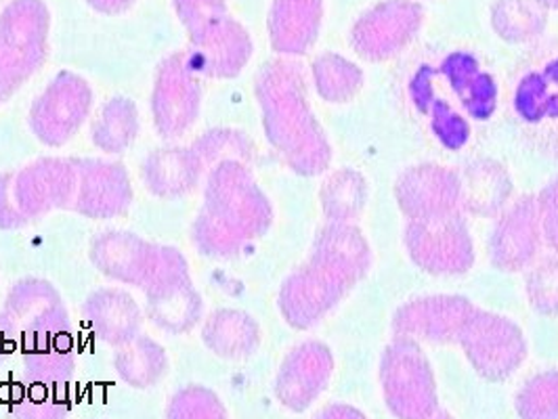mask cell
I'll return each instance as SVG.
<instances>
[{"label": "cell", "instance_id": "6da1fadb", "mask_svg": "<svg viewBox=\"0 0 558 419\" xmlns=\"http://www.w3.org/2000/svg\"><path fill=\"white\" fill-rule=\"evenodd\" d=\"M254 93L263 110L267 140L301 176H319L332 162V147L311 112L307 70L296 59H274L256 76Z\"/></svg>", "mask_w": 558, "mask_h": 419}, {"label": "cell", "instance_id": "7a4b0ae2", "mask_svg": "<svg viewBox=\"0 0 558 419\" xmlns=\"http://www.w3.org/2000/svg\"><path fill=\"white\" fill-rule=\"evenodd\" d=\"M274 208L242 162H221L210 170L204 212L194 224L197 250L210 258H233L269 231Z\"/></svg>", "mask_w": 558, "mask_h": 419}, {"label": "cell", "instance_id": "3957f363", "mask_svg": "<svg viewBox=\"0 0 558 419\" xmlns=\"http://www.w3.org/2000/svg\"><path fill=\"white\" fill-rule=\"evenodd\" d=\"M357 267L328 251L311 250L307 264L281 283L278 305L294 330H311L365 278Z\"/></svg>", "mask_w": 558, "mask_h": 419}, {"label": "cell", "instance_id": "277c9868", "mask_svg": "<svg viewBox=\"0 0 558 419\" xmlns=\"http://www.w3.org/2000/svg\"><path fill=\"white\" fill-rule=\"evenodd\" d=\"M51 13L45 0H11L0 13V93L17 90L49 56Z\"/></svg>", "mask_w": 558, "mask_h": 419}, {"label": "cell", "instance_id": "5b68a950", "mask_svg": "<svg viewBox=\"0 0 558 419\" xmlns=\"http://www.w3.org/2000/svg\"><path fill=\"white\" fill-rule=\"evenodd\" d=\"M383 396L397 419H428L439 411L435 371L418 342L395 335L380 359Z\"/></svg>", "mask_w": 558, "mask_h": 419}, {"label": "cell", "instance_id": "8992f818", "mask_svg": "<svg viewBox=\"0 0 558 419\" xmlns=\"http://www.w3.org/2000/svg\"><path fill=\"white\" fill-rule=\"evenodd\" d=\"M403 244L414 264L435 278H458L475 264V244L462 210L433 221H410Z\"/></svg>", "mask_w": 558, "mask_h": 419}, {"label": "cell", "instance_id": "52a82bcc", "mask_svg": "<svg viewBox=\"0 0 558 419\" xmlns=\"http://www.w3.org/2000/svg\"><path fill=\"white\" fill-rule=\"evenodd\" d=\"M458 344L469 363L487 382H504L527 357V342L521 328L508 317L475 308Z\"/></svg>", "mask_w": 558, "mask_h": 419}, {"label": "cell", "instance_id": "ba28073f", "mask_svg": "<svg viewBox=\"0 0 558 419\" xmlns=\"http://www.w3.org/2000/svg\"><path fill=\"white\" fill-rule=\"evenodd\" d=\"M143 289L149 319L160 330L185 334L196 328L204 303L192 283L187 260L181 251L162 246L158 267Z\"/></svg>", "mask_w": 558, "mask_h": 419}, {"label": "cell", "instance_id": "9c48e42d", "mask_svg": "<svg viewBox=\"0 0 558 419\" xmlns=\"http://www.w3.org/2000/svg\"><path fill=\"white\" fill-rule=\"evenodd\" d=\"M424 24V9L416 0H383L357 17L351 28V49L380 63L399 56Z\"/></svg>", "mask_w": 558, "mask_h": 419}, {"label": "cell", "instance_id": "30bf717a", "mask_svg": "<svg viewBox=\"0 0 558 419\" xmlns=\"http://www.w3.org/2000/svg\"><path fill=\"white\" fill-rule=\"evenodd\" d=\"M202 106V84L185 49L170 53L158 65L151 110L158 133L165 139H177L187 133Z\"/></svg>", "mask_w": 558, "mask_h": 419}, {"label": "cell", "instance_id": "8fae6325", "mask_svg": "<svg viewBox=\"0 0 558 419\" xmlns=\"http://www.w3.org/2000/svg\"><path fill=\"white\" fill-rule=\"evenodd\" d=\"M93 106V90L84 78L59 72L29 110V126L45 145L59 147L83 126Z\"/></svg>", "mask_w": 558, "mask_h": 419}, {"label": "cell", "instance_id": "7c38bea8", "mask_svg": "<svg viewBox=\"0 0 558 419\" xmlns=\"http://www.w3.org/2000/svg\"><path fill=\"white\" fill-rule=\"evenodd\" d=\"M395 197L410 221H433L460 212L462 181L451 168L418 164L401 172Z\"/></svg>", "mask_w": 558, "mask_h": 419}, {"label": "cell", "instance_id": "4fadbf2b", "mask_svg": "<svg viewBox=\"0 0 558 419\" xmlns=\"http://www.w3.org/2000/svg\"><path fill=\"white\" fill-rule=\"evenodd\" d=\"M254 51L246 28L223 15L208 26L190 34L185 49L192 67L199 78H235L248 63Z\"/></svg>", "mask_w": 558, "mask_h": 419}, {"label": "cell", "instance_id": "5bb4252c", "mask_svg": "<svg viewBox=\"0 0 558 419\" xmlns=\"http://www.w3.org/2000/svg\"><path fill=\"white\" fill-rule=\"evenodd\" d=\"M475 305L464 296H424L397 308L392 317L395 335L424 340L430 344H456L473 315Z\"/></svg>", "mask_w": 558, "mask_h": 419}, {"label": "cell", "instance_id": "9a60e30c", "mask_svg": "<svg viewBox=\"0 0 558 419\" xmlns=\"http://www.w3.org/2000/svg\"><path fill=\"white\" fill-rule=\"evenodd\" d=\"M335 371L332 350L317 340L294 346L279 367L276 380L278 400L290 411L301 414L328 389Z\"/></svg>", "mask_w": 558, "mask_h": 419}, {"label": "cell", "instance_id": "2e32d148", "mask_svg": "<svg viewBox=\"0 0 558 419\" xmlns=\"http://www.w3.org/2000/svg\"><path fill=\"white\" fill-rule=\"evenodd\" d=\"M542 224L535 196L517 199L492 231L489 260L504 273H519L535 262L542 248Z\"/></svg>", "mask_w": 558, "mask_h": 419}, {"label": "cell", "instance_id": "e0dca14e", "mask_svg": "<svg viewBox=\"0 0 558 419\" xmlns=\"http://www.w3.org/2000/svg\"><path fill=\"white\" fill-rule=\"evenodd\" d=\"M78 174L72 208L88 219H113L126 214L133 187L126 168L110 160H72Z\"/></svg>", "mask_w": 558, "mask_h": 419}, {"label": "cell", "instance_id": "ac0fdd59", "mask_svg": "<svg viewBox=\"0 0 558 419\" xmlns=\"http://www.w3.org/2000/svg\"><path fill=\"white\" fill-rule=\"evenodd\" d=\"M76 185L78 174L72 162L43 158L15 174L17 206L28 219L68 208L76 196Z\"/></svg>", "mask_w": 558, "mask_h": 419}, {"label": "cell", "instance_id": "d6986e66", "mask_svg": "<svg viewBox=\"0 0 558 419\" xmlns=\"http://www.w3.org/2000/svg\"><path fill=\"white\" fill-rule=\"evenodd\" d=\"M160 248L124 231H108L93 239V264L110 280L145 287L160 260Z\"/></svg>", "mask_w": 558, "mask_h": 419}, {"label": "cell", "instance_id": "ffe728a7", "mask_svg": "<svg viewBox=\"0 0 558 419\" xmlns=\"http://www.w3.org/2000/svg\"><path fill=\"white\" fill-rule=\"evenodd\" d=\"M20 344L24 348V373L29 384L65 386L76 361L70 321L28 335Z\"/></svg>", "mask_w": 558, "mask_h": 419}, {"label": "cell", "instance_id": "44dd1931", "mask_svg": "<svg viewBox=\"0 0 558 419\" xmlns=\"http://www.w3.org/2000/svg\"><path fill=\"white\" fill-rule=\"evenodd\" d=\"M324 22V0H274L267 17L271 49L283 57L307 56Z\"/></svg>", "mask_w": 558, "mask_h": 419}, {"label": "cell", "instance_id": "7402d4cb", "mask_svg": "<svg viewBox=\"0 0 558 419\" xmlns=\"http://www.w3.org/2000/svg\"><path fill=\"white\" fill-rule=\"evenodd\" d=\"M202 170L204 162L194 147H162L145 158L143 183L154 196L167 199L190 196L202 181Z\"/></svg>", "mask_w": 558, "mask_h": 419}, {"label": "cell", "instance_id": "603a6c76", "mask_svg": "<svg viewBox=\"0 0 558 419\" xmlns=\"http://www.w3.org/2000/svg\"><path fill=\"white\" fill-rule=\"evenodd\" d=\"M83 315L86 325L113 348L133 342L140 334V305L122 289H99L90 294L84 303Z\"/></svg>", "mask_w": 558, "mask_h": 419}, {"label": "cell", "instance_id": "cb8c5ba5", "mask_svg": "<svg viewBox=\"0 0 558 419\" xmlns=\"http://www.w3.org/2000/svg\"><path fill=\"white\" fill-rule=\"evenodd\" d=\"M462 197L460 210L475 217L500 214L512 192L508 172L494 160H481L471 164L460 176Z\"/></svg>", "mask_w": 558, "mask_h": 419}, {"label": "cell", "instance_id": "d4e9b609", "mask_svg": "<svg viewBox=\"0 0 558 419\" xmlns=\"http://www.w3.org/2000/svg\"><path fill=\"white\" fill-rule=\"evenodd\" d=\"M202 335L206 346L215 355L231 361L251 357L260 344L258 323L244 310H233V308L213 312L204 325Z\"/></svg>", "mask_w": 558, "mask_h": 419}, {"label": "cell", "instance_id": "484cf974", "mask_svg": "<svg viewBox=\"0 0 558 419\" xmlns=\"http://www.w3.org/2000/svg\"><path fill=\"white\" fill-rule=\"evenodd\" d=\"M544 0H496L492 7V28L506 42H530L548 24Z\"/></svg>", "mask_w": 558, "mask_h": 419}, {"label": "cell", "instance_id": "4316f807", "mask_svg": "<svg viewBox=\"0 0 558 419\" xmlns=\"http://www.w3.org/2000/svg\"><path fill=\"white\" fill-rule=\"evenodd\" d=\"M113 367L120 380L129 386L149 389L158 384L167 373L168 357L158 342L149 337H135L133 342L118 348Z\"/></svg>", "mask_w": 558, "mask_h": 419}, {"label": "cell", "instance_id": "83f0119b", "mask_svg": "<svg viewBox=\"0 0 558 419\" xmlns=\"http://www.w3.org/2000/svg\"><path fill=\"white\" fill-rule=\"evenodd\" d=\"M324 214L330 223H353L363 214L367 185L357 170L342 168L332 172L319 192Z\"/></svg>", "mask_w": 558, "mask_h": 419}, {"label": "cell", "instance_id": "f1b7e54d", "mask_svg": "<svg viewBox=\"0 0 558 419\" xmlns=\"http://www.w3.org/2000/svg\"><path fill=\"white\" fill-rule=\"evenodd\" d=\"M514 110L527 124L558 118V59L548 61L542 72H530L521 78L514 93Z\"/></svg>", "mask_w": 558, "mask_h": 419}, {"label": "cell", "instance_id": "f546056e", "mask_svg": "<svg viewBox=\"0 0 558 419\" xmlns=\"http://www.w3.org/2000/svg\"><path fill=\"white\" fill-rule=\"evenodd\" d=\"M93 143L106 153H122L137 139L140 112L137 106L124 97H116L104 106L93 122Z\"/></svg>", "mask_w": 558, "mask_h": 419}, {"label": "cell", "instance_id": "4dcf8cb0", "mask_svg": "<svg viewBox=\"0 0 558 419\" xmlns=\"http://www.w3.org/2000/svg\"><path fill=\"white\" fill-rule=\"evenodd\" d=\"M311 74L319 97L330 103L351 101L362 90V67L347 57L322 53L313 61Z\"/></svg>", "mask_w": 558, "mask_h": 419}, {"label": "cell", "instance_id": "1f68e13d", "mask_svg": "<svg viewBox=\"0 0 558 419\" xmlns=\"http://www.w3.org/2000/svg\"><path fill=\"white\" fill-rule=\"evenodd\" d=\"M519 419H558V369L533 375L514 398Z\"/></svg>", "mask_w": 558, "mask_h": 419}, {"label": "cell", "instance_id": "d6a6232c", "mask_svg": "<svg viewBox=\"0 0 558 419\" xmlns=\"http://www.w3.org/2000/svg\"><path fill=\"white\" fill-rule=\"evenodd\" d=\"M197 156L202 162L210 164H221V162H242L251 164L254 160V145L252 140L231 128H215L208 131L204 137H199L194 145Z\"/></svg>", "mask_w": 558, "mask_h": 419}, {"label": "cell", "instance_id": "836d02e7", "mask_svg": "<svg viewBox=\"0 0 558 419\" xmlns=\"http://www.w3.org/2000/svg\"><path fill=\"white\" fill-rule=\"evenodd\" d=\"M70 400L63 386L29 384L13 405L15 419H68Z\"/></svg>", "mask_w": 558, "mask_h": 419}, {"label": "cell", "instance_id": "e575fe53", "mask_svg": "<svg viewBox=\"0 0 558 419\" xmlns=\"http://www.w3.org/2000/svg\"><path fill=\"white\" fill-rule=\"evenodd\" d=\"M167 419H229L221 398L204 386H185L170 398Z\"/></svg>", "mask_w": 558, "mask_h": 419}, {"label": "cell", "instance_id": "d590c367", "mask_svg": "<svg viewBox=\"0 0 558 419\" xmlns=\"http://www.w3.org/2000/svg\"><path fill=\"white\" fill-rule=\"evenodd\" d=\"M525 287L531 307L539 315H558V254L542 258L531 269Z\"/></svg>", "mask_w": 558, "mask_h": 419}, {"label": "cell", "instance_id": "8d00e7d4", "mask_svg": "<svg viewBox=\"0 0 558 419\" xmlns=\"http://www.w3.org/2000/svg\"><path fill=\"white\" fill-rule=\"evenodd\" d=\"M430 128L437 140L449 149L460 151L471 140V124L460 112H456L446 99H435L430 106Z\"/></svg>", "mask_w": 558, "mask_h": 419}, {"label": "cell", "instance_id": "74e56055", "mask_svg": "<svg viewBox=\"0 0 558 419\" xmlns=\"http://www.w3.org/2000/svg\"><path fill=\"white\" fill-rule=\"evenodd\" d=\"M437 74L441 78H446L449 88L458 95V99L462 101L469 93V88L475 83L476 76L481 74L478 67V59L473 53L466 51H456L441 61V65L437 67Z\"/></svg>", "mask_w": 558, "mask_h": 419}, {"label": "cell", "instance_id": "f35d334b", "mask_svg": "<svg viewBox=\"0 0 558 419\" xmlns=\"http://www.w3.org/2000/svg\"><path fill=\"white\" fill-rule=\"evenodd\" d=\"M462 108L471 118L478 122L489 120L498 110V83L492 74L481 72L475 78L473 86L469 88L466 97L460 101Z\"/></svg>", "mask_w": 558, "mask_h": 419}, {"label": "cell", "instance_id": "ab89813d", "mask_svg": "<svg viewBox=\"0 0 558 419\" xmlns=\"http://www.w3.org/2000/svg\"><path fill=\"white\" fill-rule=\"evenodd\" d=\"M172 4L190 34L227 15V0H172Z\"/></svg>", "mask_w": 558, "mask_h": 419}, {"label": "cell", "instance_id": "60d3db41", "mask_svg": "<svg viewBox=\"0 0 558 419\" xmlns=\"http://www.w3.org/2000/svg\"><path fill=\"white\" fill-rule=\"evenodd\" d=\"M537 201V212H539V224H542V237L550 250L558 254V178L550 181L539 196L535 197Z\"/></svg>", "mask_w": 558, "mask_h": 419}, {"label": "cell", "instance_id": "b9f144b4", "mask_svg": "<svg viewBox=\"0 0 558 419\" xmlns=\"http://www.w3.org/2000/svg\"><path fill=\"white\" fill-rule=\"evenodd\" d=\"M28 221L17 206L15 174H0V229H20Z\"/></svg>", "mask_w": 558, "mask_h": 419}, {"label": "cell", "instance_id": "7bdbcfd3", "mask_svg": "<svg viewBox=\"0 0 558 419\" xmlns=\"http://www.w3.org/2000/svg\"><path fill=\"white\" fill-rule=\"evenodd\" d=\"M437 67L433 65H420L418 72L410 81V99L416 106L420 113L430 112L433 101L437 99L435 95V78H437Z\"/></svg>", "mask_w": 558, "mask_h": 419}, {"label": "cell", "instance_id": "ee69618b", "mask_svg": "<svg viewBox=\"0 0 558 419\" xmlns=\"http://www.w3.org/2000/svg\"><path fill=\"white\" fill-rule=\"evenodd\" d=\"M17 342L20 334L15 321L7 312H0V365L4 363L9 355L17 348Z\"/></svg>", "mask_w": 558, "mask_h": 419}, {"label": "cell", "instance_id": "f6af8a7d", "mask_svg": "<svg viewBox=\"0 0 558 419\" xmlns=\"http://www.w3.org/2000/svg\"><path fill=\"white\" fill-rule=\"evenodd\" d=\"M313 419H367L357 407L344 405V403H335L322 409Z\"/></svg>", "mask_w": 558, "mask_h": 419}, {"label": "cell", "instance_id": "bcb514c9", "mask_svg": "<svg viewBox=\"0 0 558 419\" xmlns=\"http://www.w3.org/2000/svg\"><path fill=\"white\" fill-rule=\"evenodd\" d=\"M97 13L104 15H120L126 13L137 0H86Z\"/></svg>", "mask_w": 558, "mask_h": 419}, {"label": "cell", "instance_id": "7dc6e473", "mask_svg": "<svg viewBox=\"0 0 558 419\" xmlns=\"http://www.w3.org/2000/svg\"><path fill=\"white\" fill-rule=\"evenodd\" d=\"M428 419H453V418H451V416H449V414H447V411H444V409H439V411H437V414H435V416H433V418H428Z\"/></svg>", "mask_w": 558, "mask_h": 419}, {"label": "cell", "instance_id": "c3c4849f", "mask_svg": "<svg viewBox=\"0 0 558 419\" xmlns=\"http://www.w3.org/2000/svg\"><path fill=\"white\" fill-rule=\"evenodd\" d=\"M544 2H546L548 9H557L558 11V0H544Z\"/></svg>", "mask_w": 558, "mask_h": 419}, {"label": "cell", "instance_id": "681fc988", "mask_svg": "<svg viewBox=\"0 0 558 419\" xmlns=\"http://www.w3.org/2000/svg\"><path fill=\"white\" fill-rule=\"evenodd\" d=\"M2 99H4V95H2V93H0V103H2Z\"/></svg>", "mask_w": 558, "mask_h": 419}]
</instances>
